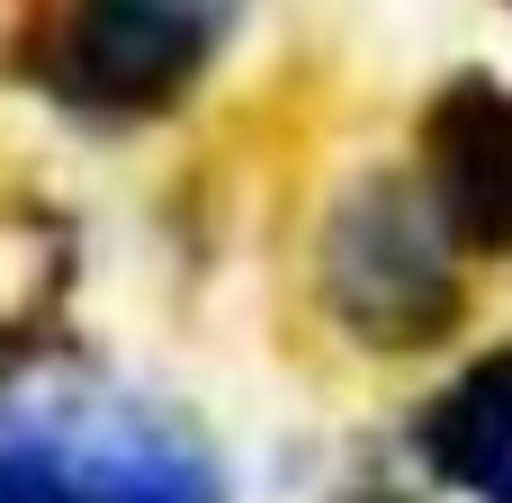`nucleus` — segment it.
<instances>
[{
    "mask_svg": "<svg viewBox=\"0 0 512 503\" xmlns=\"http://www.w3.org/2000/svg\"><path fill=\"white\" fill-rule=\"evenodd\" d=\"M297 270H306V315L369 369L459 351L468 324H477V279H486L459 252L450 216L432 207L414 153L351 162L315 198Z\"/></svg>",
    "mask_w": 512,
    "mask_h": 503,
    "instance_id": "obj_1",
    "label": "nucleus"
},
{
    "mask_svg": "<svg viewBox=\"0 0 512 503\" xmlns=\"http://www.w3.org/2000/svg\"><path fill=\"white\" fill-rule=\"evenodd\" d=\"M252 0H27L9 72L90 135H144L198 99Z\"/></svg>",
    "mask_w": 512,
    "mask_h": 503,
    "instance_id": "obj_2",
    "label": "nucleus"
},
{
    "mask_svg": "<svg viewBox=\"0 0 512 503\" xmlns=\"http://www.w3.org/2000/svg\"><path fill=\"white\" fill-rule=\"evenodd\" d=\"M0 503H225V459L135 396H0Z\"/></svg>",
    "mask_w": 512,
    "mask_h": 503,
    "instance_id": "obj_3",
    "label": "nucleus"
},
{
    "mask_svg": "<svg viewBox=\"0 0 512 503\" xmlns=\"http://www.w3.org/2000/svg\"><path fill=\"white\" fill-rule=\"evenodd\" d=\"M405 153L432 189V207L450 216L459 252L495 279L512 270V81L495 63H459L414 99Z\"/></svg>",
    "mask_w": 512,
    "mask_h": 503,
    "instance_id": "obj_4",
    "label": "nucleus"
},
{
    "mask_svg": "<svg viewBox=\"0 0 512 503\" xmlns=\"http://www.w3.org/2000/svg\"><path fill=\"white\" fill-rule=\"evenodd\" d=\"M405 468L432 486V495H468L495 503L512 486V342L468 351L396 432Z\"/></svg>",
    "mask_w": 512,
    "mask_h": 503,
    "instance_id": "obj_5",
    "label": "nucleus"
},
{
    "mask_svg": "<svg viewBox=\"0 0 512 503\" xmlns=\"http://www.w3.org/2000/svg\"><path fill=\"white\" fill-rule=\"evenodd\" d=\"M504 9H512V0H504Z\"/></svg>",
    "mask_w": 512,
    "mask_h": 503,
    "instance_id": "obj_6",
    "label": "nucleus"
}]
</instances>
